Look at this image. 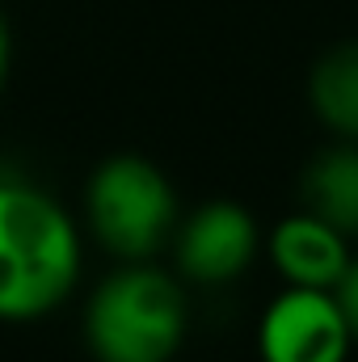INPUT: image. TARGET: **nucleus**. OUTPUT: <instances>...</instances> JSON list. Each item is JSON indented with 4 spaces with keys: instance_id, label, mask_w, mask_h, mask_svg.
Instances as JSON below:
<instances>
[{
    "instance_id": "nucleus-2",
    "label": "nucleus",
    "mask_w": 358,
    "mask_h": 362,
    "mask_svg": "<svg viewBox=\"0 0 358 362\" xmlns=\"http://www.w3.org/2000/svg\"><path fill=\"white\" fill-rule=\"evenodd\" d=\"M185 337V295L169 274L127 266L89 299L85 341L97 362H169Z\"/></svg>"
},
{
    "instance_id": "nucleus-1",
    "label": "nucleus",
    "mask_w": 358,
    "mask_h": 362,
    "mask_svg": "<svg viewBox=\"0 0 358 362\" xmlns=\"http://www.w3.org/2000/svg\"><path fill=\"white\" fill-rule=\"evenodd\" d=\"M81 274V240L64 206L21 181H0V320L55 312Z\"/></svg>"
},
{
    "instance_id": "nucleus-10",
    "label": "nucleus",
    "mask_w": 358,
    "mask_h": 362,
    "mask_svg": "<svg viewBox=\"0 0 358 362\" xmlns=\"http://www.w3.org/2000/svg\"><path fill=\"white\" fill-rule=\"evenodd\" d=\"M4 72H8V25L0 17V85H4Z\"/></svg>"
},
{
    "instance_id": "nucleus-8",
    "label": "nucleus",
    "mask_w": 358,
    "mask_h": 362,
    "mask_svg": "<svg viewBox=\"0 0 358 362\" xmlns=\"http://www.w3.org/2000/svg\"><path fill=\"white\" fill-rule=\"evenodd\" d=\"M308 97L329 131L358 144V38L337 42L321 55L308 81Z\"/></svg>"
},
{
    "instance_id": "nucleus-5",
    "label": "nucleus",
    "mask_w": 358,
    "mask_h": 362,
    "mask_svg": "<svg viewBox=\"0 0 358 362\" xmlns=\"http://www.w3.org/2000/svg\"><path fill=\"white\" fill-rule=\"evenodd\" d=\"M258 253V223L241 202H207L178 232V266L194 282H228Z\"/></svg>"
},
{
    "instance_id": "nucleus-9",
    "label": "nucleus",
    "mask_w": 358,
    "mask_h": 362,
    "mask_svg": "<svg viewBox=\"0 0 358 362\" xmlns=\"http://www.w3.org/2000/svg\"><path fill=\"white\" fill-rule=\"evenodd\" d=\"M333 295H337V303L346 312V325H350V333H354V341H358V257H350V266L342 274V282L333 286Z\"/></svg>"
},
{
    "instance_id": "nucleus-6",
    "label": "nucleus",
    "mask_w": 358,
    "mask_h": 362,
    "mask_svg": "<svg viewBox=\"0 0 358 362\" xmlns=\"http://www.w3.org/2000/svg\"><path fill=\"white\" fill-rule=\"evenodd\" d=\"M270 257L291 286H325V291H333L350 266L346 232H337L333 223H325L312 211L291 215L274 228Z\"/></svg>"
},
{
    "instance_id": "nucleus-4",
    "label": "nucleus",
    "mask_w": 358,
    "mask_h": 362,
    "mask_svg": "<svg viewBox=\"0 0 358 362\" xmlns=\"http://www.w3.org/2000/svg\"><path fill=\"white\" fill-rule=\"evenodd\" d=\"M350 346L346 312L325 286H287L258 329L262 362H346Z\"/></svg>"
},
{
    "instance_id": "nucleus-7",
    "label": "nucleus",
    "mask_w": 358,
    "mask_h": 362,
    "mask_svg": "<svg viewBox=\"0 0 358 362\" xmlns=\"http://www.w3.org/2000/svg\"><path fill=\"white\" fill-rule=\"evenodd\" d=\"M304 206L333 223L337 232L358 236V144L346 139L337 148H325L308 160L299 181Z\"/></svg>"
},
{
    "instance_id": "nucleus-3",
    "label": "nucleus",
    "mask_w": 358,
    "mask_h": 362,
    "mask_svg": "<svg viewBox=\"0 0 358 362\" xmlns=\"http://www.w3.org/2000/svg\"><path fill=\"white\" fill-rule=\"evenodd\" d=\"M85 206L97 240L127 262L152 257L178 223L173 185L144 156H110L97 165Z\"/></svg>"
}]
</instances>
